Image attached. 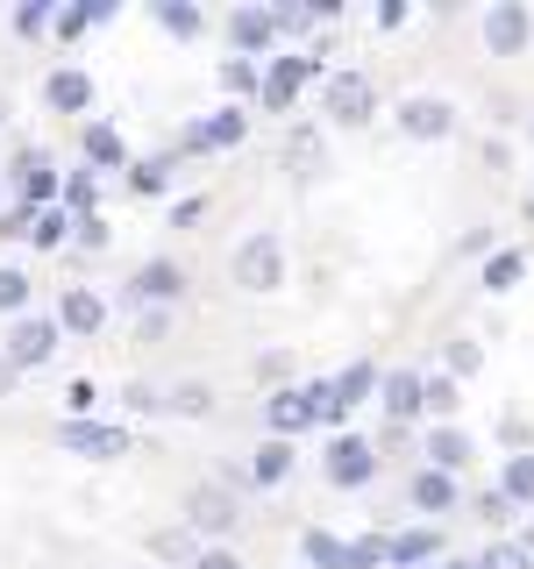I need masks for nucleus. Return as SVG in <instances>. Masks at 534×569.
Wrapping results in <instances>:
<instances>
[{
	"instance_id": "f257e3e1",
	"label": "nucleus",
	"mask_w": 534,
	"mask_h": 569,
	"mask_svg": "<svg viewBox=\"0 0 534 569\" xmlns=\"http://www.w3.org/2000/svg\"><path fill=\"white\" fill-rule=\"evenodd\" d=\"M527 36H534V14L521 8V0H498V8L485 14V50L492 58H521Z\"/></svg>"
},
{
	"instance_id": "f03ea898",
	"label": "nucleus",
	"mask_w": 534,
	"mask_h": 569,
	"mask_svg": "<svg viewBox=\"0 0 534 569\" xmlns=\"http://www.w3.org/2000/svg\"><path fill=\"white\" fill-rule=\"evenodd\" d=\"M278 271H285V249H278V236H249V242L236 249V284H249V292H271Z\"/></svg>"
},
{
	"instance_id": "7ed1b4c3",
	"label": "nucleus",
	"mask_w": 534,
	"mask_h": 569,
	"mask_svg": "<svg viewBox=\"0 0 534 569\" xmlns=\"http://www.w3.org/2000/svg\"><path fill=\"white\" fill-rule=\"evenodd\" d=\"M58 441L65 456H129V427H100V420H65Z\"/></svg>"
},
{
	"instance_id": "20e7f679",
	"label": "nucleus",
	"mask_w": 534,
	"mask_h": 569,
	"mask_svg": "<svg viewBox=\"0 0 534 569\" xmlns=\"http://www.w3.org/2000/svg\"><path fill=\"white\" fill-rule=\"evenodd\" d=\"M320 406H328V385H307V391H278L271 399V435H299V427L320 420Z\"/></svg>"
},
{
	"instance_id": "39448f33",
	"label": "nucleus",
	"mask_w": 534,
	"mask_h": 569,
	"mask_svg": "<svg viewBox=\"0 0 534 569\" xmlns=\"http://www.w3.org/2000/svg\"><path fill=\"white\" fill-rule=\"evenodd\" d=\"M50 349H58V320H14V328H8V363L14 370L50 363Z\"/></svg>"
},
{
	"instance_id": "423d86ee",
	"label": "nucleus",
	"mask_w": 534,
	"mask_h": 569,
	"mask_svg": "<svg viewBox=\"0 0 534 569\" xmlns=\"http://www.w3.org/2000/svg\"><path fill=\"white\" fill-rule=\"evenodd\" d=\"M370 470H378V456H370V441L364 435H335V449H328V485H370Z\"/></svg>"
},
{
	"instance_id": "0eeeda50",
	"label": "nucleus",
	"mask_w": 534,
	"mask_h": 569,
	"mask_svg": "<svg viewBox=\"0 0 534 569\" xmlns=\"http://www.w3.org/2000/svg\"><path fill=\"white\" fill-rule=\"evenodd\" d=\"M243 136H249V114L221 107V114H207V121H192V129H186V150H236Z\"/></svg>"
},
{
	"instance_id": "6e6552de",
	"label": "nucleus",
	"mask_w": 534,
	"mask_h": 569,
	"mask_svg": "<svg viewBox=\"0 0 534 569\" xmlns=\"http://www.w3.org/2000/svg\"><path fill=\"white\" fill-rule=\"evenodd\" d=\"M314 79V58H271V71H264V107H293L299 100V86Z\"/></svg>"
},
{
	"instance_id": "1a4fd4ad",
	"label": "nucleus",
	"mask_w": 534,
	"mask_h": 569,
	"mask_svg": "<svg viewBox=\"0 0 534 569\" xmlns=\"http://www.w3.org/2000/svg\"><path fill=\"white\" fill-rule=\"evenodd\" d=\"M449 114H456L449 100H435V93H414V100L399 107V129H406V136H421V142H435V136H449Z\"/></svg>"
},
{
	"instance_id": "9d476101",
	"label": "nucleus",
	"mask_w": 534,
	"mask_h": 569,
	"mask_svg": "<svg viewBox=\"0 0 534 569\" xmlns=\"http://www.w3.org/2000/svg\"><path fill=\"white\" fill-rule=\"evenodd\" d=\"M328 114L335 121H364L370 114V79L364 71H335L328 79Z\"/></svg>"
},
{
	"instance_id": "9b49d317",
	"label": "nucleus",
	"mask_w": 534,
	"mask_h": 569,
	"mask_svg": "<svg viewBox=\"0 0 534 569\" xmlns=\"http://www.w3.org/2000/svg\"><path fill=\"white\" fill-rule=\"evenodd\" d=\"M370 385H378V370H370V363H349L343 378L328 385V406H320V420H349V406L370 399Z\"/></svg>"
},
{
	"instance_id": "f8f14e48",
	"label": "nucleus",
	"mask_w": 534,
	"mask_h": 569,
	"mask_svg": "<svg viewBox=\"0 0 534 569\" xmlns=\"http://www.w3.org/2000/svg\"><path fill=\"white\" fill-rule=\"evenodd\" d=\"M58 328H71V335H100V328H107V307H100V292L71 284V292L58 299Z\"/></svg>"
},
{
	"instance_id": "ddd939ff",
	"label": "nucleus",
	"mask_w": 534,
	"mask_h": 569,
	"mask_svg": "<svg viewBox=\"0 0 534 569\" xmlns=\"http://www.w3.org/2000/svg\"><path fill=\"white\" fill-rule=\"evenodd\" d=\"M43 100L58 107V114H79V107L93 100V79H86V71H71V64H58V71L43 79Z\"/></svg>"
},
{
	"instance_id": "4468645a",
	"label": "nucleus",
	"mask_w": 534,
	"mask_h": 569,
	"mask_svg": "<svg viewBox=\"0 0 534 569\" xmlns=\"http://www.w3.org/2000/svg\"><path fill=\"white\" fill-rule=\"evenodd\" d=\"M271 36H278L271 8H236V14H228V43H236V50H271Z\"/></svg>"
},
{
	"instance_id": "2eb2a0df",
	"label": "nucleus",
	"mask_w": 534,
	"mask_h": 569,
	"mask_svg": "<svg viewBox=\"0 0 534 569\" xmlns=\"http://www.w3.org/2000/svg\"><path fill=\"white\" fill-rule=\"evenodd\" d=\"M378 406H385L392 420H414L421 406H427V385L414 378V370H392V378H385V399H378Z\"/></svg>"
},
{
	"instance_id": "dca6fc26",
	"label": "nucleus",
	"mask_w": 534,
	"mask_h": 569,
	"mask_svg": "<svg viewBox=\"0 0 534 569\" xmlns=\"http://www.w3.org/2000/svg\"><path fill=\"white\" fill-rule=\"evenodd\" d=\"M192 527H200V533H221V527H236V498H228L221 485L192 491Z\"/></svg>"
},
{
	"instance_id": "f3484780",
	"label": "nucleus",
	"mask_w": 534,
	"mask_h": 569,
	"mask_svg": "<svg viewBox=\"0 0 534 569\" xmlns=\"http://www.w3.org/2000/svg\"><path fill=\"white\" fill-rule=\"evenodd\" d=\"M414 506H427V512H449L456 506V485H449V470H414Z\"/></svg>"
},
{
	"instance_id": "a211bd4d",
	"label": "nucleus",
	"mask_w": 534,
	"mask_h": 569,
	"mask_svg": "<svg viewBox=\"0 0 534 569\" xmlns=\"http://www.w3.org/2000/svg\"><path fill=\"white\" fill-rule=\"evenodd\" d=\"M427 556H442V533H435V527L392 533V562H399V569H414V562H427Z\"/></svg>"
},
{
	"instance_id": "6ab92c4d",
	"label": "nucleus",
	"mask_w": 534,
	"mask_h": 569,
	"mask_svg": "<svg viewBox=\"0 0 534 569\" xmlns=\"http://www.w3.org/2000/svg\"><path fill=\"white\" fill-rule=\"evenodd\" d=\"M427 462H435V470H463V462H471V435L435 427V435H427Z\"/></svg>"
},
{
	"instance_id": "aec40b11",
	"label": "nucleus",
	"mask_w": 534,
	"mask_h": 569,
	"mask_svg": "<svg viewBox=\"0 0 534 569\" xmlns=\"http://www.w3.org/2000/svg\"><path fill=\"white\" fill-rule=\"evenodd\" d=\"M79 150H86V164H121V129H107V121H86V136H79Z\"/></svg>"
},
{
	"instance_id": "412c9836",
	"label": "nucleus",
	"mask_w": 534,
	"mask_h": 569,
	"mask_svg": "<svg viewBox=\"0 0 534 569\" xmlns=\"http://www.w3.org/2000/svg\"><path fill=\"white\" fill-rule=\"evenodd\" d=\"M71 228H86L71 207H43V213H36V228H29V242H36V249H58V242L71 236Z\"/></svg>"
},
{
	"instance_id": "4be33fe9",
	"label": "nucleus",
	"mask_w": 534,
	"mask_h": 569,
	"mask_svg": "<svg viewBox=\"0 0 534 569\" xmlns=\"http://www.w3.org/2000/svg\"><path fill=\"white\" fill-rule=\"evenodd\" d=\"M178 284H186L178 263H142V271H136V299H178Z\"/></svg>"
},
{
	"instance_id": "5701e85b",
	"label": "nucleus",
	"mask_w": 534,
	"mask_h": 569,
	"mask_svg": "<svg viewBox=\"0 0 534 569\" xmlns=\"http://www.w3.org/2000/svg\"><path fill=\"white\" fill-rule=\"evenodd\" d=\"M285 470H293V441H264V449H257V462H249V477H257V485H278V477Z\"/></svg>"
},
{
	"instance_id": "b1692460",
	"label": "nucleus",
	"mask_w": 534,
	"mask_h": 569,
	"mask_svg": "<svg viewBox=\"0 0 534 569\" xmlns=\"http://www.w3.org/2000/svg\"><path fill=\"white\" fill-rule=\"evenodd\" d=\"M521 278H527V257H521V249H498V257L485 263V292H513Z\"/></svg>"
},
{
	"instance_id": "393cba45",
	"label": "nucleus",
	"mask_w": 534,
	"mask_h": 569,
	"mask_svg": "<svg viewBox=\"0 0 534 569\" xmlns=\"http://www.w3.org/2000/svg\"><path fill=\"white\" fill-rule=\"evenodd\" d=\"M299 548H307V562H314V569H349V541H335V533H320V527H314Z\"/></svg>"
},
{
	"instance_id": "a878e982",
	"label": "nucleus",
	"mask_w": 534,
	"mask_h": 569,
	"mask_svg": "<svg viewBox=\"0 0 534 569\" xmlns=\"http://www.w3.org/2000/svg\"><path fill=\"white\" fill-rule=\"evenodd\" d=\"M50 192H58V171H50L43 157H22V200H36V207H43Z\"/></svg>"
},
{
	"instance_id": "bb28decb",
	"label": "nucleus",
	"mask_w": 534,
	"mask_h": 569,
	"mask_svg": "<svg viewBox=\"0 0 534 569\" xmlns=\"http://www.w3.org/2000/svg\"><path fill=\"white\" fill-rule=\"evenodd\" d=\"M221 86H228L236 100H243V93H264V79H257V58H228V64H221Z\"/></svg>"
},
{
	"instance_id": "cd10ccee",
	"label": "nucleus",
	"mask_w": 534,
	"mask_h": 569,
	"mask_svg": "<svg viewBox=\"0 0 534 569\" xmlns=\"http://www.w3.org/2000/svg\"><path fill=\"white\" fill-rule=\"evenodd\" d=\"M498 491H506V498H534V456H513L506 477H498Z\"/></svg>"
},
{
	"instance_id": "c85d7f7f",
	"label": "nucleus",
	"mask_w": 534,
	"mask_h": 569,
	"mask_svg": "<svg viewBox=\"0 0 534 569\" xmlns=\"http://www.w3.org/2000/svg\"><path fill=\"white\" fill-rule=\"evenodd\" d=\"M157 22H165L171 36H200V8H186V0H165V8H157Z\"/></svg>"
},
{
	"instance_id": "c756f323",
	"label": "nucleus",
	"mask_w": 534,
	"mask_h": 569,
	"mask_svg": "<svg viewBox=\"0 0 534 569\" xmlns=\"http://www.w3.org/2000/svg\"><path fill=\"white\" fill-rule=\"evenodd\" d=\"M485 569H534V556L527 548H513V541H498V548H485V556H477Z\"/></svg>"
},
{
	"instance_id": "7c9ffc66",
	"label": "nucleus",
	"mask_w": 534,
	"mask_h": 569,
	"mask_svg": "<svg viewBox=\"0 0 534 569\" xmlns=\"http://www.w3.org/2000/svg\"><path fill=\"white\" fill-rule=\"evenodd\" d=\"M65 207L79 213V221H93V213H86V207H93V178H86V171H79V178H65Z\"/></svg>"
},
{
	"instance_id": "2f4dec72",
	"label": "nucleus",
	"mask_w": 534,
	"mask_h": 569,
	"mask_svg": "<svg viewBox=\"0 0 534 569\" xmlns=\"http://www.w3.org/2000/svg\"><path fill=\"white\" fill-rule=\"evenodd\" d=\"M22 299H29V278L0 263V313H14V307H22Z\"/></svg>"
},
{
	"instance_id": "473e14b6",
	"label": "nucleus",
	"mask_w": 534,
	"mask_h": 569,
	"mask_svg": "<svg viewBox=\"0 0 534 569\" xmlns=\"http://www.w3.org/2000/svg\"><path fill=\"white\" fill-rule=\"evenodd\" d=\"M165 171H171L165 157H150V164H136V171H129V186H136V192H165Z\"/></svg>"
},
{
	"instance_id": "72a5a7b5",
	"label": "nucleus",
	"mask_w": 534,
	"mask_h": 569,
	"mask_svg": "<svg viewBox=\"0 0 534 569\" xmlns=\"http://www.w3.org/2000/svg\"><path fill=\"white\" fill-rule=\"evenodd\" d=\"M427 413H456V378H427Z\"/></svg>"
},
{
	"instance_id": "f704fd0d",
	"label": "nucleus",
	"mask_w": 534,
	"mask_h": 569,
	"mask_svg": "<svg viewBox=\"0 0 534 569\" xmlns=\"http://www.w3.org/2000/svg\"><path fill=\"white\" fill-rule=\"evenodd\" d=\"M93 29V8H65L58 14V43H71V36H86Z\"/></svg>"
},
{
	"instance_id": "c9c22d12",
	"label": "nucleus",
	"mask_w": 534,
	"mask_h": 569,
	"mask_svg": "<svg viewBox=\"0 0 534 569\" xmlns=\"http://www.w3.org/2000/svg\"><path fill=\"white\" fill-rule=\"evenodd\" d=\"M171 406H178V413H207V385H178Z\"/></svg>"
},
{
	"instance_id": "e433bc0d",
	"label": "nucleus",
	"mask_w": 534,
	"mask_h": 569,
	"mask_svg": "<svg viewBox=\"0 0 534 569\" xmlns=\"http://www.w3.org/2000/svg\"><path fill=\"white\" fill-rule=\"evenodd\" d=\"M43 22H50V8H43V0H29V8L14 14V29H22V36H36V29H43Z\"/></svg>"
},
{
	"instance_id": "4c0bfd02",
	"label": "nucleus",
	"mask_w": 534,
	"mask_h": 569,
	"mask_svg": "<svg viewBox=\"0 0 534 569\" xmlns=\"http://www.w3.org/2000/svg\"><path fill=\"white\" fill-rule=\"evenodd\" d=\"M449 370H463V378H471V370H477V342H449Z\"/></svg>"
},
{
	"instance_id": "58836bf2",
	"label": "nucleus",
	"mask_w": 534,
	"mask_h": 569,
	"mask_svg": "<svg viewBox=\"0 0 534 569\" xmlns=\"http://www.w3.org/2000/svg\"><path fill=\"white\" fill-rule=\"evenodd\" d=\"M271 22H278V29H293V36H299V29H307V8H293V0H285V8H271Z\"/></svg>"
},
{
	"instance_id": "ea45409f",
	"label": "nucleus",
	"mask_w": 534,
	"mask_h": 569,
	"mask_svg": "<svg viewBox=\"0 0 534 569\" xmlns=\"http://www.w3.org/2000/svg\"><path fill=\"white\" fill-rule=\"evenodd\" d=\"M192 569H243V562H236V556H228V548H207V556H200V562H192Z\"/></svg>"
},
{
	"instance_id": "a19ab883",
	"label": "nucleus",
	"mask_w": 534,
	"mask_h": 569,
	"mask_svg": "<svg viewBox=\"0 0 534 569\" xmlns=\"http://www.w3.org/2000/svg\"><path fill=\"white\" fill-rule=\"evenodd\" d=\"M29 228H36L29 213H0V236H29Z\"/></svg>"
},
{
	"instance_id": "79ce46f5",
	"label": "nucleus",
	"mask_w": 534,
	"mask_h": 569,
	"mask_svg": "<svg viewBox=\"0 0 534 569\" xmlns=\"http://www.w3.org/2000/svg\"><path fill=\"white\" fill-rule=\"evenodd\" d=\"M442 569H485V562H442Z\"/></svg>"
}]
</instances>
